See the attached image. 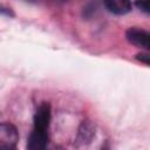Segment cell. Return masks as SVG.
Instances as JSON below:
<instances>
[{
  "label": "cell",
  "mask_w": 150,
  "mask_h": 150,
  "mask_svg": "<svg viewBox=\"0 0 150 150\" xmlns=\"http://www.w3.org/2000/svg\"><path fill=\"white\" fill-rule=\"evenodd\" d=\"M135 5H136V7L138 9H141L145 14H149V12H150V9H149V0H136Z\"/></svg>",
  "instance_id": "obj_6"
},
{
  "label": "cell",
  "mask_w": 150,
  "mask_h": 150,
  "mask_svg": "<svg viewBox=\"0 0 150 150\" xmlns=\"http://www.w3.org/2000/svg\"><path fill=\"white\" fill-rule=\"evenodd\" d=\"M125 38L131 45L139 48L149 49V33L146 30L137 27H131L127 30Z\"/></svg>",
  "instance_id": "obj_3"
},
{
  "label": "cell",
  "mask_w": 150,
  "mask_h": 150,
  "mask_svg": "<svg viewBox=\"0 0 150 150\" xmlns=\"http://www.w3.org/2000/svg\"><path fill=\"white\" fill-rule=\"evenodd\" d=\"M19 141L16 128L11 123H0V149H13Z\"/></svg>",
  "instance_id": "obj_1"
},
{
  "label": "cell",
  "mask_w": 150,
  "mask_h": 150,
  "mask_svg": "<svg viewBox=\"0 0 150 150\" xmlns=\"http://www.w3.org/2000/svg\"><path fill=\"white\" fill-rule=\"evenodd\" d=\"M105 8L116 15H124L128 14L132 6L130 0H103Z\"/></svg>",
  "instance_id": "obj_5"
},
{
  "label": "cell",
  "mask_w": 150,
  "mask_h": 150,
  "mask_svg": "<svg viewBox=\"0 0 150 150\" xmlns=\"http://www.w3.org/2000/svg\"><path fill=\"white\" fill-rule=\"evenodd\" d=\"M48 143V131L34 130L30 132L27 142V148L29 150H42Z\"/></svg>",
  "instance_id": "obj_4"
},
{
  "label": "cell",
  "mask_w": 150,
  "mask_h": 150,
  "mask_svg": "<svg viewBox=\"0 0 150 150\" xmlns=\"http://www.w3.org/2000/svg\"><path fill=\"white\" fill-rule=\"evenodd\" d=\"M50 105L47 102H42L34 115V130L39 131H47L50 122Z\"/></svg>",
  "instance_id": "obj_2"
},
{
  "label": "cell",
  "mask_w": 150,
  "mask_h": 150,
  "mask_svg": "<svg viewBox=\"0 0 150 150\" xmlns=\"http://www.w3.org/2000/svg\"><path fill=\"white\" fill-rule=\"evenodd\" d=\"M137 60L144 62L145 64H149V54L146 53H141V54H137Z\"/></svg>",
  "instance_id": "obj_7"
}]
</instances>
